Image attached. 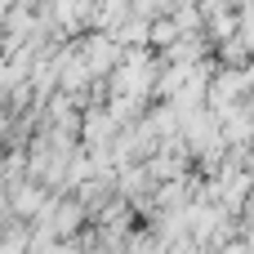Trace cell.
<instances>
[{"label":"cell","instance_id":"obj_1","mask_svg":"<svg viewBox=\"0 0 254 254\" xmlns=\"http://www.w3.org/2000/svg\"><path fill=\"white\" fill-rule=\"evenodd\" d=\"M13 210H18V214H31V210H40V192H36V188H18V196H13Z\"/></svg>","mask_w":254,"mask_h":254}]
</instances>
